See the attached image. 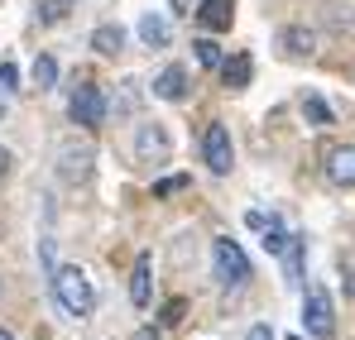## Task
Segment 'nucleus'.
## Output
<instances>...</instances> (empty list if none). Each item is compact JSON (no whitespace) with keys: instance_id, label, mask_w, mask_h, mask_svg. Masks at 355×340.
Wrapping results in <instances>:
<instances>
[{"instance_id":"nucleus-1","label":"nucleus","mask_w":355,"mask_h":340,"mask_svg":"<svg viewBox=\"0 0 355 340\" xmlns=\"http://www.w3.org/2000/svg\"><path fill=\"white\" fill-rule=\"evenodd\" d=\"M53 297H58V307L72 316V321H87L92 312H96V287H92V278L77 269V264H58L53 269Z\"/></svg>"},{"instance_id":"nucleus-2","label":"nucleus","mask_w":355,"mask_h":340,"mask_svg":"<svg viewBox=\"0 0 355 340\" xmlns=\"http://www.w3.org/2000/svg\"><path fill=\"white\" fill-rule=\"evenodd\" d=\"M302 331L312 340H331L336 336V302L322 283H312L302 292Z\"/></svg>"},{"instance_id":"nucleus-3","label":"nucleus","mask_w":355,"mask_h":340,"mask_svg":"<svg viewBox=\"0 0 355 340\" xmlns=\"http://www.w3.org/2000/svg\"><path fill=\"white\" fill-rule=\"evenodd\" d=\"M211 259H216V278L231 287V292H240V287L250 283V259H245V249H240L236 240H216L211 244Z\"/></svg>"},{"instance_id":"nucleus-4","label":"nucleus","mask_w":355,"mask_h":340,"mask_svg":"<svg viewBox=\"0 0 355 340\" xmlns=\"http://www.w3.org/2000/svg\"><path fill=\"white\" fill-rule=\"evenodd\" d=\"M92 144L87 139H77V134H67V139H58V172L62 182H87V172H92Z\"/></svg>"},{"instance_id":"nucleus-5","label":"nucleus","mask_w":355,"mask_h":340,"mask_svg":"<svg viewBox=\"0 0 355 340\" xmlns=\"http://www.w3.org/2000/svg\"><path fill=\"white\" fill-rule=\"evenodd\" d=\"M67 115H72V125H82V129H96L101 120H106V96H101V87H77L72 91V101H67Z\"/></svg>"},{"instance_id":"nucleus-6","label":"nucleus","mask_w":355,"mask_h":340,"mask_svg":"<svg viewBox=\"0 0 355 340\" xmlns=\"http://www.w3.org/2000/svg\"><path fill=\"white\" fill-rule=\"evenodd\" d=\"M202 159H207V168L221 172V177L236 168V149H231V129H226V125H207V134H202Z\"/></svg>"},{"instance_id":"nucleus-7","label":"nucleus","mask_w":355,"mask_h":340,"mask_svg":"<svg viewBox=\"0 0 355 340\" xmlns=\"http://www.w3.org/2000/svg\"><path fill=\"white\" fill-rule=\"evenodd\" d=\"M245 226H250V230H259V235H264L259 244H264V249H269L274 259H279V254H284V249L293 244V235H288V226H284V221H279L274 211H269V216H264V211H245Z\"/></svg>"},{"instance_id":"nucleus-8","label":"nucleus","mask_w":355,"mask_h":340,"mask_svg":"<svg viewBox=\"0 0 355 340\" xmlns=\"http://www.w3.org/2000/svg\"><path fill=\"white\" fill-rule=\"evenodd\" d=\"M327 177L336 187H355V144H336L327 154Z\"/></svg>"},{"instance_id":"nucleus-9","label":"nucleus","mask_w":355,"mask_h":340,"mask_svg":"<svg viewBox=\"0 0 355 340\" xmlns=\"http://www.w3.org/2000/svg\"><path fill=\"white\" fill-rule=\"evenodd\" d=\"M231 19H236V0H202V10H197V24L211 34L231 29Z\"/></svg>"},{"instance_id":"nucleus-10","label":"nucleus","mask_w":355,"mask_h":340,"mask_svg":"<svg viewBox=\"0 0 355 340\" xmlns=\"http://www.w3.org/2000/svg\"><path fill=\"white\" fill-rule=\"evenodd\" d=\"M149 278H154V259L139 254V259H135V274H130V302H135V307H149V297H154V283H149Z\"/></svg>"},{"instance_id":"nucleus-11","label":"nucleus","mask_w":355,"mask_h":340,"mask_svg":"<svg viewBox=\"0 0 355 340\" xmlns=\"http://www.w3.org/2000/svg\"><path fill=\"white\" fill-rule=\"evenodd\" d=\"M154 96H159V101H182V96H187V72H182V67H164V72L154 77Z\"/></svg>"},{"instance_id":"nucleus-12","label":"nucleus","mask_w":355,"mask_h":340,"mask_svg":"<svg viewBox=\"0 0 355 340\" xmlns=\"http://www.w3.org/2000/svg\"><path fill=\"white\" fill-rule=\"evenodd\" d=\"M250 72H254V62H250V53L221 57V82H226L231 91H245V87H250Z\"/></svg>"},{"instance_id":"nucleus-13","label":"nucleus","mask_w":355,"mask_h":340,"mask_svg":"<svg viewBox=\"0 0 355 340\" xmlns=\"http://www.w3.org/2000/svg\"><path fill=\"white\" fill-rule=\"evenodd\" d=\"M139 39H144L149 48H168L173 29H168V19H164V15H144V19H139Z\"/></svg>"},{"instance_id":"nucleus-14","label":"nucleus","mask_w":355,"mask_h":340,"mask_svg":"<svg viewBox=\"0 0 355 340\" xmlns=\"http://www.w3.org/2000/svg\"><path fill=\"white\" fill-rule=\"evenodd\" d=\"M92 48L116 57L120 48H125V29H120V24H96V29H92Z\"/></svg>"},{"instance_id":"nucleus-15","label":"nucleus","mask_w":355,"mask_h":340,"mask_svg":"<svg viewBox=\"0 0 355 340\" xmlns=\"http://www.w3.org/2000/svg\"><path fill=\"white\" fill-rule=\"evenodd\" d=\"M164 154H168V139H164V129L144 125V129H139V159H164Z\"/></svg>"},{"instance_id":"nucleus-16","label":"nucleus","mask_w":355,"mask_h":340,"mask_svg":"<svg viewBox=\"0 0 355 340\" xmlns=\"http://www.w3.org/2000/svg\"><path fill=\"white\" fill-rule=\"evenodd\" d=\"M284 48H288L293 57H312L317 53V39H312L307 29H284Z\"/></svg>"},{"instance_id":"nucleus-17","label":"nucleus","mask_w":355,"mask_h":340,"mask_svg":"<svg viewBox=\"0 0 355 340\" xmlns=\"http://www.w3.org/2000/svg\"><path fill=\"white\" fill-rule=\"evenodd\" d=\"M279 259H284V269H288V283L297 287V283H302V240H297V235H293V244H288Z\"/></svg>"},{"instance_id":"nucleus-18","label":"nucleus","mask_w":355,"mask_h":340,"mask_svg":"<svg viewBox=\"0 0 355 340\" xmlns=\"http://www.w3.org/2000/svg\"><path fill=\"white\" fill-rule=\"evenodd\" d=\"M53 82H58V62H53L49 53H44V57H34V87H39V91H49Z\"/></svg>"},{"instance_id":"nucleus-19","label":"nucleus","mask_w":355,"mask_h":340,"mask_svg":"<svg viewBox=\"0 0 355 340\" xmlns=\"http://www.w3.org/2000/svg\"><path fill=\"white\" fill-rule=\"evenodd\" d=\"M302 115H307L317 129H322V125H331V106H327L322 96H302Z\"/></svg>"},{"instance_id":"nucleus-20","label":"nucleus","mask_w":355,"mask_h":340,"mask_svg":"<svg viewBox=\"0 0 355 340\" xmlns=\"http://www.w3.org/2000/svg\"><path fill=\"white\" fill-rule=\"evenodd\" d=\"M192 48H197V62H202V67H221V48H216L211 39H197Z\"/></svg>"},{"instance_id":"nucleus-21","label":"nucleus","mask_w":355,"mask_h":340,"mask_svg":"<svg viewBox=\"0 0 355 340\" xmlns=\"http://www.w3.org/2000/svg\"><path fill=\"white\" fill-rule=\"evenodd\" d=\"M62 15H67V0H39V19L44 24H58Z\"/></svg>"},{"instance_id":"nucleus-22","label":"nucleus","mask_w":355,"mask_h":340,"mask_svg":"<svg viewBox=\"0 0 355 340\" xmlns=\"http://www.w3.org/2000/svg\"><path fill=\"white\" fill-rule=\"evenodd\" d=\"M15 82H19L15 62H0V101H5V96H15Z\"/></svg>"},{"instance_id":"nucleus-23","label":"nucleus","mask_w":355,"mask_h":340,"mask_svg":"<svg viewBox=\"0 0 355 340\" xmlns=\"http://www.w3.org/2000/svg\"><path fill=\"white\" fill-rule=\"evenodd\" d=\"M187 187V177H164V182H154V197H173Z\"/></svg>"},{"instance_id":"nucleus-24","label":"nucleus","mask_w":355,"mask_h":340,"mask_svg":"<svg viewBox=\"0 0 355 340\" xmlns=\"http://www.w3.org/2000/svg\"><path fill=\"white\" fill-rule=\"evenodd\" d=\"M164 321H168V326L182 321V302H168V307H164Z\"/></svg>"},{"instance_id":"nucleus-25","label":"nucleus","mask_w":355,"mask_h":340,"mask_svg":"<svg viewBox=\"0 0 355 340\" xmlns=\"http://www.w3.org/2000/svg\"><path fill=\"white\" fill-rule=\"evenodd\" d=\"M245 340H274V331H269V326L259 321V326H250V336H245Z\"/></svg>"},{"instance_id":"nucleus-26","label":"nucleus","mask_w":355,"mask_h":340,"mask_svg":"<svg viewBox=\"0 0 355 340\" xmlns=\"http://www.w3.org/2000/svg\"><path fill=\"white\" fill-rule=\"evenodd\" d=\"M5 172H10V149L0 144V177H5Z\"/></svg>"},{"instance_id":"nucleus-27","label":"nucleus","mask_w":355,"mask_h":340,"mask_svg":"<svg viewBox=\"0 0 355 340\" xmlns=\"http://www.w3.org/2000/svg\"><path fill=\"white\" fill-rule=\"evenodd\" d=\"M346 292H351V297H355V274H351V283H346Z\"/></svg>"},{"instance_id":"nucleus-28","label":"nucleus","mask_w":355,"mask_h":340,"mask_svg":"<svg viewBox=\"0 0 355 340\" xmlns=\"http://www.w3.org/2000/svg\"><path fill=\"white\" fill-rule=\"evenodd\" d=\"M0 340H15V336H10V331H5V326H0Z\"/></svg>"}]
</instances>
